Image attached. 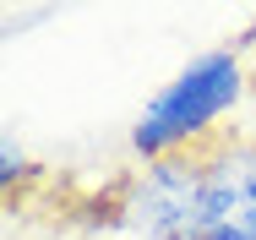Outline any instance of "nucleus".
Segmentation results:
<instances>
[{"instance_id": "7ed1b4c3", "label": "nucleus", "mask_w": 256, "mask_h": 240, "mask_svg": "<svg viewBox=\"0 0 256 240\" xmlns=\"http://www.w3.org/2000/svg\"><path fill=\"white\" fill-rule=\"evenodd\" d=\"M196 240H256V137L212 142Z\"/></svg>"}, {"instance_id": "f03ea898", "label": "nucleus", "mask_w": 256, "mask_h": 240, "mask_svg": "<svg viewBox=\"0 0 256 240\" xmlns=\"http://www.w3.org/2000/svg\"><path fill=\"white\" fill-rule=\"evenodd\" d=\"M207 153L212 147H186V153H169V158H153L148 169H136L109 202V224L142 240H196Z\"/></svg>"}, {"instance_id": "f257e3e1", "label": "nucleus", "mask_w": 256, "mask_h": 240, "mask_svg": "<svg viewBox=\"0 0 256 240\" xmlns=\"http://www.w3.org/2000/svg\"><path fill=\"white\" fill-rule=\"evenodd\" d=\"M240 93H246L240 60H234L229 49L202 55V60H191V66L142 109V120H136V131H131V147H136L148 164H153V158H169V153H186V147H196V137H202Z\"/></svg>"}, {"instance_id": "20e7f679", "label": "nucleus", "mask_w": 256, "mask_h": 240, "mask_svg": "<svg viewBox=\"0 0 256 240\" xmlns=\"http://www.w3.org/2000/svg\"><path fill=\"white\" fill-rule=\"evenodd\" d=\"M11 240H44V235H11Z\"/></svg>"}]
</instances>
